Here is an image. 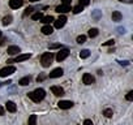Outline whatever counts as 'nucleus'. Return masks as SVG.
<instances>
[{"label": "nucleus", "mask_w": 133, "mask_h": 125, "mask_svg": "<svg viewBox=\"0 0 133 125\" xmlns=\"http://www.w3.org/2000/svg\"><path fill=\"white\" fill-rule=\"evenodd\" d=\"M28 95H29V98H30L33 102L38 103V102H41V100L44 99V96H46V91H44L43 89H37V90H34L33 93H29Z\"/></svg>", "instance_id": "1"}, {"label": "nucleus", "mask_w": 133, "mask_h": 125, "mask_svg": "<svg viewBox=\"0 0 133 125\" xmlns=\"http://www.w3.org/2000/svg\"><path fill=\"white\" fill-rule=\"evenodd\" d=\"M52 60H54V53L52 52H46L42 55L41 57V63H42V67L43 68H48L52 64Z\"/></svg>", "instance_id": "2"}, {"label": "nucleus", "mask_w": 133, "mask_h": 125, "mask_svg": "<svg viewBox=\"0 0 133 125\" xmlns=\"http://www.w3.org/2000/svg\"><path fill=\"white\" fill-rule=\"evenodd\" d=\"M15 72H16V68H15V67H12V65L5 67V68H3V69H0V77H8V76L13 74Z\"/></svg>", "instance_id": "3"}, {"label": "nucleus", "mask_w": 133, "mask_h": 125, "mask_svg": "<svg viewBox=\"0 0 133 125\" xmlns=\"http://www.w3.org/2000/svg\"><path fill=\"white\" fill-rule=\"evenodd\" d=\"M68 55H69V50L63 48V50H60V51L57 52V55H56V60H57V61H63V60H65L66 57H68Z\"/></svg>", "instance_id": "4"}, {"label": "nucleus", "mask_w": 133, "mask_h": 125, "mask_svg": "<svg viewBox=\"0 0 133 125\" xmlns=\"http://www.w3.org/2000/svg\"><path fill=\"white\" fill-rule=\"evenodd\" d=\"M57 106H59L60 109H69V108L73 107V102H71V100H60L57 103Z\"/></svg>", "instance_id": "5"}, {"label": "nucleus", "mask_w": 133, "mask_h": 125, "mask_svg": "<svg viewBox=\"0 0 133 125\" xmlns=\"http://www.w3.org/2000/svg\"><path fill=\"white\" fill-rule=\"evenodd\" d=\"M71 11H72L71 9V5H68V4H61V5L56 7V12L57 13H68Z\"/></svg>", "instance_id": "6"}, {"label": "nucleus", "mask_w": 133, "mask_h": 125, "mask_svg": "<svg viewBox=\"0 0 133 125\" xmlns=\"http://www.w3.org/2000/svg\"><path fill=\"white\" fill-rule=\"evenodd\" d=\"M94 77L90 74V73H85L84 76H82V82L85 84V85H91V84H94Z\"/></svg>", "instance_id": "7"}, {"label": "nucleus", "mask_w": 133, "mask_h": 125, "mask_svg": "<svg viewBox=\"0 0 133 125\" xmlns=\"http://www.w3.org/2000/svg\"><path fill=\"white\" fill-rule=\"evenodd\" d=\"M24 0H9V7L12 9H18L20 7H22Z\"/></svg>", "instance_id": "8"}, {"label": "nucleus", "mask_w": 133, "mask_h": 125, "mask_svg": "<svg viewBox=\"0 0 133 125\" xmlns=\"http://www.w3.org/2000/svg\"><path fill=\"white\" fill-rule=\"evenodd\" d=\"M65 22H66V17H65V16H60V17L55 21V27H56V29H61V27L65 25Z\"/></svg>", "instance_id": "9"}, {"label": "nucleus", "mask_w": 133, "mask_h": 125, "mask_svg": "<svg viewBox=\"0 0 133 125\" xmlns=\"http://www.w3.org/2000/svg\"><path fill=\"white\" fill-rule=\"evenodd\" d=\"M63 74H64V71L61 68H56L50 73V78H57V77H61Z\"/></svg>", "instance_id": "10"}, {"label": "nucleus", "mask_w": 133, "mask_h": 125, "mask_svg": "<svg viewBox=\"0 0 133 125\" xmlns=\"http://www.w3.org/2000/svg\"><path fill=\"white\" fill-rule=\"evenodd\" d=\"M51 91H52V94L56 95V96L64 95V89L60 87V86H52V87H51Z\"/></svg>", "instance_id": "11"}, {"label": "nucleus", "mask_w": 133, "mask_h": 125, "mask_svg": "<svg viewBox=\"0 0 133 125\" xmlns=\"http://www.w3.org/2000/svg\"><path fill=\"white\" fill-rule=\"evenodd\" d=\"M7 52H8V55H18L21 52V48L18 46H11V47H8Z\"/></svg>", "instance_id": "12"}, {"label": "nucleus", "mask_w": 133, "mask_h": 125, "mask_svg": "<svg viewBox=\"0 0 133 125\" xmlns=\"http://www.w3.org/2000/svg\"><path fill=\"white\" fill-rule=\"evenodd\" d=\"M5 108H7L8 112H12V113L17 111V107H16V104H15L12 100H8V102L5 103Z\"/></svg>", "instance_id": "13"}, {"label": "nucleus", "mask_w": 133, "mask_h": 125, "mask_svg": "<svg viewBox=\"0 0 133 125\" xmlns=\"http://www.w3.org/2000/svg\"><path fill=\"white\" fill-rule=\"evenodd\" d=\"M31 57V53H22V55H18L16 59H15V61L16 63H21V61H25V60H28V59H30Z\"/></svg>", "instance_id": "14"}, {"label": "nucleus", "mask_w": 133, "mask_h": 125, "mask_svg": "<svg viewBox=\"0 0 133 125\" xmlns=\"http://www.w3.org/2000/svg\"><path fill=\"white\" fill-rule=\"evenodd\" d=\"M44 35H50V34H52V31H54V29H52V26L51 25H44L43 27H42V30H41Z\"/></svg>", "instance_id": "15"}, {"label": "nucleus", "mask_w": 133, "mask_h": 125, "mask_svg": "<svg viewBox=\"0 0 133 125\" xmlns=\"http://www.w3.org/2000/svg\"><path fill=\"white\" fill-rule=\"evenodd\" d=\"M112 21H115V22H119V21H121V18H123V15L120 13V12H117V11H115V12H112Z\"/></svg>", "instance_id": "16"}, {"label": "nucleus", "mask_w": 133, "mask_h": 125, "mask_svg": "<svg viewBox=\"0 0 133 125\" xmlns=\"http://www.w3.org/2000/svg\"><path fill=\"white\" fill-rule=\"evenodd\" d=\"M30 81H31V77H30V76H26V77H22V78L18 81V84H20L21 86H28V85L30 84Z\"/></svg>", "instance_id": "17"}, {"label": "nucleus", "mask_w": 133, "mask_h": 125, "mask_svg": "<svg viewBox=\"0 0 133 125\" xmlns=\"http://www.w3.org/2000/svg\"><path fill=\"white\" fill-rule=\"evenodd\" d=\"M55 20H54V17L52 16H44V17H42V22L44 24V25H50L51 22H54Z\"/></svg>", "instance_id": "18"}, {"label": "nucleus", "mask_w": 133, "mask_h": 125, "mask_svg": "<svg viewBox=\"0 0 133 125\" xmlns=\"http://www.w3.org/2000/svg\"><path fill=\"white\" fill-rule=\"evenodd\" d=\"M12 21H13V17H12V16H5V17L3 18V25L7 26V25L12 24Z\"/></svg>", "instance_id": "19"}, {"label": "nucleus", "mask_w": 133, "mask_h": 125, "mask_svg": "<svg viewBox=\"0 0 133 125\" xmlns=\"http://www.w3.org/2000/svg\"><path fill=\"white\" fill-rule=\"evenodd\" d=\"M90 56V51L89 50H82L81 52H80V57L81 59H88Z\"/></svg>", "instance_id": "20"}, {"label": "nucleus", "mask_w": 133, "mask_h": 125, "mask_svg": "<svg viewBox=\"0 0 133 125\" xmlns=\"http://www.w3.org/2000/svg\"><path fill=\"white\" fill-rule=\"evenodd\" d=\"M82 11H84V7H82V5H80V4H78L77 7H75V8L72 9V12H73L75 15H78V13H81Z\"/></svg>", "instance_id": "21"}, {"label": "nucleus", "mask_w": 133, "mask_h": 125, "mask_svg": "<svg viewBox=\"0 0 133 125\" xmlns=\"http://www.w3.org/2000/svg\"><path fill=\"white\" fill-rule=\"evenodd\" d=\"M97 35H98V29L93 27V29L89 30V37H90V38H95Z\"/></svg>", "instance_id": "22"}, {"label": "nucleus", "mask_w": 133, "mask_h": 125, "mask_svg": "<svg viewBox=\"0 0 133 125\" xmlns=\"http://www.w3.org/2000/svg\"><path fill=\"white\" fill-rule=\"evenodd\" d=\"M103 115H104L106 117H108V119H110V117H112L114 112H112V109H111V108H106V109L103 111Z\"/></svg>", "instance_id": "23"}, {"label": "nucleus", "mask_w": 133, "mask_h": 125, "mask_svg": "<svg viewBox=\"0 0 133 125\" xmlns=\"http://www.w3.org/2000/svg\"><path fill=\"white\" fill-rule=\"evenodd\" d=\"M85 42H86V37L85 35H78L77 37V43L78 44H84Z\"/></svg>", "instance_id": "24"}, {"label": "nucleus", "mask_w": 133, "mask_h": 125, "mask_svg": "<svg viewBox=\"0 0 133 125\" xmlns=\"http://www.w3.org/2000/svg\"><path fill=\"white\" fill-rule=\"evenodd\" d=\"M42 17H43V15H42L41 12H37V13L33 15V20H34V21H37V20H42Z\"/></svg>", "instance_id": "25"}, {"label": "nucleus", "mask_w": 133, "mask_h": 125, "mask_svg": "<svg viewBox=\"0 0 133 125\" xmlns=\"http://www.w3.org/2000/svg\"><path fill=\"white\" fill-rule=\"evenodd\" d=\"M35 121H37V116L35 115H31L29 117V125H35Z\"/></svg>", "instance_id": "26"}, {"label": "nucleus", "mask_w": 133, "mask_h": 125, "mask_svg": "<svg viewBox=\"0 0 133 125\" xmlns=\"http://www.w3.org/2000/svg\"><path fill=\"white\" fill-rule=\"evenodd\" d=\"M60 47H61V44L55 43V44H50V46H48V50H55V48H60Z\"/></svg>", "instance_id": "27"}, {"label": "nucleus", "mask_w": 133, "mask_h": 125, "mask_svg": "<svg viewBox=\"0 0 133 125\" xmlns=\"http://www.w3.org/2000/svg\"><path fill=\"white\" fill-rule=\"evenodd\" d=\"M89 4H90V0H80V5H82V7H86Z\"/></svg>", "instance_id": "28"}, {"label": "nucleus", "mask_w": 133, "mask_h": 125, "mask_svg": "<svg viewBox=\"0 0 133 125\" xmlns=\"http://www.w3.org/2000/svg\"><path fill=\"white\" fill-rule=\"evenodd\" d=\"M125 98H127V100L132 102V100H133V91H129V93L127 94V96H125Z\"/></svg>", "instance_id": "29"}, {"label": "nucleus", "mask_w": 133, "mask_h": 125, "mask_svg": "<svg viewBox=\"0 0 133 125\" xmlns=\"http://www.w3.org/2000/svg\"><path fill=\"white\" fill-rule=\"evenodd\" d=\"M33 11H34L33 8H26V11H25V13H24V16H25V17H26V16H29L30 13H33Z\"/></svg>", "instance_id": "30"}, {"label": "nucleus", "mask_w": 133, "mask_h": 125, "mask_svg": "<svg viewBox=\"0 0 133 125\" xmlns=\"http://www.w3.org/2000/svg\"><path fill=\"white\" fill-rule=\"evenodd\" d=\"M114 43H115V40H114V39H110V40H107L106 43H103V46H114Z\"/></svg>", "instance_id": "31"}, {"label": "nucleus", "mask_w": 133, "mask_h": 125, "mask_svg": "<svg viewBox=\"0 0 133 125\" xmlns=\"http://www.w3.org/2000/svg\"><path fill=\"white\" fill-rule=\"evenodd\" d=\"M44 78H46V76H44V74H41V76H38V77H37V81H38V82H41V81H43Z\"/></svg>", "instance_id": "32"}, {"label": "nucleus", "mask_w": 133, "mask_h": 125, "mask_svg": "<svg viewBox=\"0 0 133 125\" xmlns=\"http://www.w3.org/2000/svg\"><path fill=\"white\" fill-rule=\"evenodd\" d=\"M5 42H7V38H5V37H3V38L0 37V46H3Z\"/></svg>", "instance_id": "33"}, {"label": "nucleus", "mask_w": 133, "mask_h": 125, "mask_svg": "<svg viewBox=\"0 0 133 125\" xmlns=\"http://www.w3.org/2000/svg\"><path fill=\"white\" fill-rule=\"evenodd\" d=\"M84 125H93V121L89 120V119H86V120L84 121Z\"/></svg>", "instance_id": "34"}, {"label": "nucleus", "mask_w": 133, "mask_h": 125, "mask_svg": "<svg viewBox=\"0 0 133 125\" xmlns=\"http://www.w3.org/2000/svg\"><path fill=\"white\" fill-rule=\"evenodd\" d=\"M71 3H72V0H63V4H68V5H71Z\"/></svg>", "instance_id": "35"}, {"label": "nucleus", "mask_w": 133, "mask_h": 125, "mask_svg": "<svg viewBox=\"0 0 133 125\" xmlns=\"http://www.w3.org/2000/svg\"><path fill=\"white\" fill-rule=\"evenodd\" d=\"M120 65H129V61H120Z\"/></svg>", "instance_id": "36"}, {"label": "nucleus", "mask_w": 133, "mask_h": 125, "mask_svg": "<svg viewBox=\"0 0 133 125\" xmlns=\"http://www.w3.org/2000/svg\"><path fill=\"white\" fill-rule=\"evenodd\" d=\"M3 115H4V108L0 106V116H3Z\"/></svg>", "instance_id": "37"}, {"label": "nucleus", "mask_w": 133, "mask_h": 125, "mask_svg": "<svg viewBox=\"0 0 133 125\" xmlns=\"http://www.w3.org/2000/svg\"><path fill=\"white\" fill-rule=\"evenodd\" d=\"M30 2H33V3H35V2H39V0H30Z\"/></svg>", "instance_id": "38"}, {"label": "nucleus", "mask_w": 133, "mask_h": 125, "mask_svg": "<svg viewBox=\"0 0 133 125\" xmlns=\"http://www.w3.org/2000/svg\"><path fill=\"white\" fill-rule=\"evenodd\" d=\"M120 2H125V0H120Z\"/></svg>", "instance_id": "39"}, {"label": "nucleus", "mask_w": 133, "mask_h": 125, "mask_svg": "<svg viewBox=\"0 0 133 125\" xmlns=\"http://www.w3.org/2000/svg\"><path fill=\"white\" fill-rule=\"evenodd\" d=\"M0 37H2V31H0Z\"/></svg>", "instance_id": "40"}]
</instances>
